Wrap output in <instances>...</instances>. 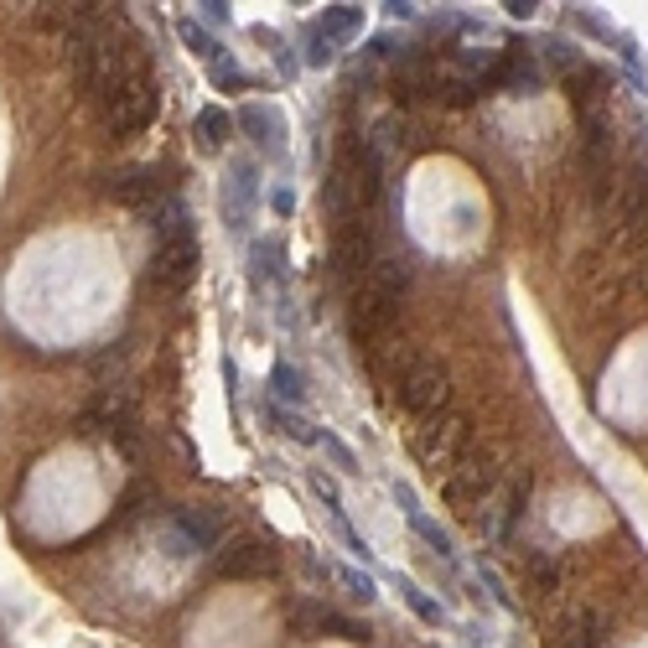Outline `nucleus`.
<instances>
[{
  "label": "nucleus",
  "mask_w": 648,
  "mask_h": 648,
  "mask_svg": "<svg viewBox=\"0 0 648 648\" xmlns=\"http://www.w3.org/2000/svg\"><path fill=\"white\" fill-rule=\"evenodd\" d=\"M410 291V259L390 255L373 265V276L353 291V338H384L394 322H399V302Z\"/></svg>",
  "instance_id": "nucleus-1"
},
{
  "label": "nucleus",
  "mask_w": 648,
  "mask_h": 648,
  "mask_svg": "<svg viewBox=\"0 0 648 648\" xmlns=\"http://www.w3.org/2000/svg\"><path fill=\"white\" fill-rule=\"evenodd\" d=\"M390 384H394V405L416 420H441L446 399H452L446 369H441L436 358H405V364H394Z\"/></svg>",
  "instance_id": "nucleus-2"
},
{
  "label": "nucleus",
  "mask_w": 648,
  "mask_h": 648,
  "mask_svg": "<svg viewBox=\"0 0 648 648\" xmlns=\"http://www.w3.org/2000/svg\"><path fill=\"white\" fill-rule=\"evenodd\" d=\"M379 233H373L369 218H353V224H332V244H327V270L338 285L347 291H358L364 280L373 276V265H379Z\"/></svg>",
  "instance_id": "nucleus-3"
},
{
  "label": "nucleus",
  "mask_w": 648,
  "mask_h": 648,
  "mask_svg": "<svg viewBox=\"0 0 648 648\" xmlns=\"http://www.w3.org/2000/svg\"><path fill=\"white\" fill-rule=\"evenodd\" d=\"M104 115V130L115 140H130V136H140V130H151V119L162 115V89H156V73L151 68H140L125 89L99 110Z\"/></svg>",
  "instance_id": "nucleus-4"
},
{
  "label": "nucleus",
  "mask_w": 648,
  "mask_h": 648,
  "mask_svg": "<svg viewBox=\"0 0 648 648\" xmlns=\"http://www.w3.org/2000/svg\"><path fill=\"white\" fill-rule=\"evenodd\" d=\"M280 539L270 534H239V539H224L213 550V576L224 581H255V576H276L280 571Z\"/></svg>",
  "instance_id": "nucleus-5"
},
{
  "label": "nucleus",
  "mask_w": 648,
  "mask_h": 648,
  "mask_svg": "<svg viewBox=\"0 0 648 648\" xmlns=\"http://www.w3.org/2000/svg\"><path fill=\"white\" fill-rule=\"evenodd\" d=\"M493 493H498V467L487 462L478 446H472L462 462H457L452 472H446V478H441V498H446L452 509H462V513L483 509Z\"/></svg>",
  "instance_id": "nucleus-6"
},
{
  "label": "nucleus",
  "mask_w": 648,
  "mask_h": 648,
  "mask_svg": "<svg viewBox=\"0 0 648 648\" xmlns=\"http://www.w3.org/2000/svg\"><path fill=\"white\" fill-rule=\"evenodd\" d=\"M104 192L119 198V203H130V208H140V213L162 208L166 198H177V192H171V171H166V166H119V171L104 177Z\"/></svg>",
  "instance_id": "nucleus-7"
},
{
  "label": "nucleus",
  "mask_w": 648,
  "mask_h": 648,
  "mask_svg": "<svg viewBox=\"0 0 648 648\" xmlns=\"http://www.w3.org/2000/svg\"><path fill=\"white\" fill-rule=\"evenodd\" d=\"M416 452H420V462L436 472V483L452 472V467L462 462L467 452H472V425L467 420H446V425H425L416 436Z\"/></svg>",
  "instance_id": "nucleus-8"
},
{
  "label": "nucleus",
  "mask_w": 648,
  "mask_h": 648,
  "mask_svg": "<svg viewBox=\"0 0 648 648\" xmlns=\"http://www.w3.org/2000/svg\"><path fill=\"white\" fill-rule=\"evenodd\" d=\"M285 623L296 638H317V633H332V638H347V644H369V627L343 618V612H332L327 602H296L285 612Z\"/></svg>",
  "instance_id": "nucleus-9"
},
{
  "label": "nucleus",
  "mask_w": 648,
  "mask_h": 648,
  "mask_svg": "<svg viewBox=\"0 0 648 648\" xmlns=\"http://www.w3.org/2000/svg\"><path fill=\"white\" fill-rule=\"evenodd\" d=\"M84 425H89V431H99V436H110L115 446H125V452H130V446H136V436H140L136 410H130L119 394H99V399L89 405V416H84Z\"/></svg>",
  "instance_id": "nucleus-10"
},
{
  "label": "nucleus",
  "mask_w": 648,
  "mask_h": 648,
  "mask_svg": "<svg viewBox=\"0 0 648 648\" xmlns=\"http://www.w3.org/2000/svg\"><path fill=\"white\" fill-rule=\"evenodd\" d=\"M171 524H177V534L192 550H218L224 545V513L218 509H177Z\"/></svg>",
  "instance_id": "nucleus-11"
},
{
  "label": "nucleus",
  "mask_w": 648,
  "mask_h": 648,
  "mask_svg": "<svg viewBox=\"0 0 648 648\" xmlns=\"http://www.w3.org/2000/svg\"><path fill=\"white\" fill-rule=\"evenodd\" d=\"M607 644V623L592 612V607H576L566 612L556 627V648H602Z\"/></svg>",
  "instance_id": "nucleus-12"
},
{
  "label": "nucleus",
  "mask_w": 648,
  "mask_h": 648,
  "mask_svg": "<svg viewBox=\"0 0 648 648\" xmlns=\"http://www.w3.org/2000/svg\"><path fill=\"white\" fill-rule=\"evenodd\" d=\"M250 208H255V166L239 162V166H233V177H229V187H224L229 229H244V224H250Z\"/></svg>",
  "instance_id": "nucleus-13"
},
{
  "label": "nucleus",
  "mask_w": 648,
  "mask_h": 648,
  "mask_svg": "<svg viewBox=\"0 0 648 648\" xmlns=\"http://www.w3.org/2000/svg\"><path fill=\"white\" fill-rule=\"evenodd\" d=\"M358 5H327L322 16H317V26H312V37L322 47H338V42H347V37H358Z\"/></svg>",
  "instance_id": "nucleus-14"
},
{
  "label": "nucleus",
  "mask_w": 648,
  "mask_h": 648,
  "mask_svg": "<svg viewBox=\"0 0 648 648\" xmlns=\"http://www.w3.org/2000/svg\"><path fill=\"white\" fill-rule=\"evenodd\" d=\"M233 125H239V130H255L259 145H280V119L270 115L265 104H244V110L233 115Z\"/></svg>",
  "instance_id": "nucleus-15"
},
{
  "label": "nucleus",
  "mask_w": 648,
  "mask_h": 648,
  "mask_svg": "<svg viewBox=\"0 0 648 648\" xmlns=\"http://www.w3.org/2000/svg\"><path fill=\"white\" fill-rule=\"evenodd\" d=\"M270 394H276L280 405H302V394H306L302 369H291V364H276V369H270Z\"/></svg>",
  "instance_id": "nucleus-16"
},
{
  "label": "nucleus",
  "mask_w": 648,
  "mask_h": 648,
  "mask_svg": "<svg viewBox=\"0 0 648 648\" xmlns=\"http://www.w3.org/2000/svg\"><path fill=\"white\" fill-rule=\"evenodd\" d=\"M280 270H285V265H280V244L276 239H259L255 244V285L270 291V276H276V285H280Z\"/></svg>",
  "instance_id": "nucleus-17"
},
{
  "label": "nucleus",
  "mask_w": 648,
  "mask_h": 648,
  "mask_svg": "<svg viewBox=\"0 0 648 648\" xmlns=\"http://www.w3.org/2000/svg\"><path fill=\"white\" fill-rule=\"evenodd\" d=\"M233 136V115H224V110H203V115H198V140H203V145H224V140Z\"/></svg>",
  "instance_id": "nucleus-18"
},
{
  "label": "nucleus",
  "mask_w": 648,
  "mask_h": 648,
  "mask_svg": "<svg viewBox=\"0 0 648 648\" xmlns=\"http://www.w3.org/2000/svg\"><path fill=\"white\" fill-rule=\"evenodd\" d=\"M410 524H416V534L425 539V545H431V550H436L441 560H452V534L441 530V524H431L425 513H410Z\"/></svg>",
  "instance_id": "nucleus-19"
},
{
  "label": "nucleus",
  "mask_w": 648,
  "mask_h": 648,
  "mask_svg": "<svg viewBox=\"0 0 648 648\" xmlns=\"http://www.w3.org/2000/svg\"><path fill=\"white\" fill-rule=\"evenodd\" d=\"M270 420H276V425H280V431H285L291 441H317V431H306V420L296 416V410L276 405V399H270Z\"/></svg>",
  "instance_id": "nucleus-20"
},
{
  "label": "nucleus",
  "mask_w": 648,
  "mask_h": 648,
  "mask_svg": "<svg viewBox=\"0 0 648 648\" xmlns=\"http://www.w3.org/2000/svg\"><path fill=\"white\" fill-rule=\"evenodd\" d=\"M182 42L192 47V52H198L203 63H218V42H213V37H208V31H203L198 22H182Z\"/></svg>",
  "instance_id": "nucleus-21"
},
{
  "label": "nucleus",
  "mask_w": 648,
  "mask_h": 648,
  "mask_svg": "<svg viewBox=\"0 0 648 648\" xmlns=\"http://www.w3.org/2000/svg\"><path fill=\"white\" fill-rule=\"evenodd\" d=\"M399 592H405V602H410V612H416L420 623H441V607L420 592V586H410V581H399Z\"/></svg>",
  "instance_id": "nucleus-22"
},
{
  "label": "nucleus",
  "mask_w": 648,
  "mask_h": 648,
  "mask_svg": "<svg viewBox=\"0 0 648 648\" xmlns=\"http://www.w3.org/2000/svg\"><path fill=\"white\" fill-rule=\"evenodd\" d=\"M338 581L347 586V597H353V602H373V581L369 576H358V571H338Z\"/></svg>",
  "instance_id": "nucleus-23"
},
{
  "label": "nucleus",
  "mask_w": 648,
  "mask_h": 648,
  "mask_svg": "<svg viewBox=\"0 0 648 648\" xmlns=\"http://www.w3.org/2000/svg\"><path fill=\"white\" fill-rule=\"evenodd\" d=\"M524 560H530V571H534L539 581H545V586H556V566H550V560L539 556V550H524Z\"/></svg>",
  "instance_id": "nucleus-24"
}]
</instances>
